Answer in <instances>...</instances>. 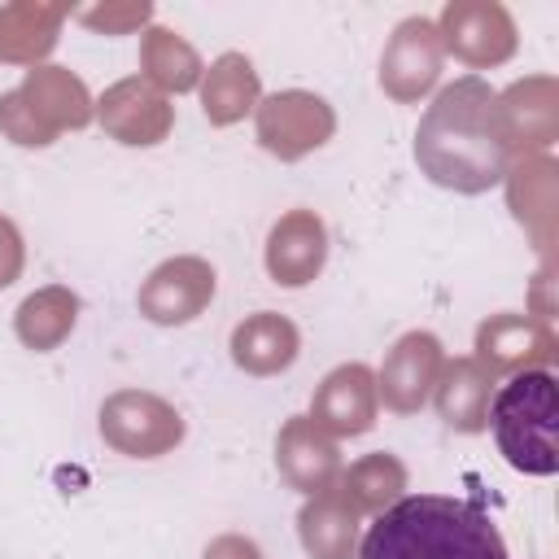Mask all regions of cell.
Listing matches in <instances>:
<instances>
[{
  "instance_id": "cell-1",
  "label": "cell",
  "mask_w": 559,
  "mask_h": 559,
  "mask_svg": "<svg viewBox=\"0 0 559 559\" xmlns=\"http://www.w3.org/2000/svg\"><path fill=\"white\" fill-rule=\"evenodd\" d=\"M493 87L480 74H463L437 92L415 131V166L450 192L480 197L507 175V144L493 118Z\"/></svg>"
},
{
  "instance_id": "cell-2",
  "label": "cell",
  "mask_w": 559,
  "mask_h": 559,
  "mask_svg": "<svg viewBox=\"0 0 559 559\" xmlns=\"http://www.w3.org/2000/svg\"><path fill=\"white\" fill-rule=\"evenodd\" d=\"M358 559H507V542L480 502L402 493L362 533Z\"/></svg>"
},
{
  "instance_id": "cell-3",
  "label": "cell",
  "mask_w": 559,
  "mask_h": 559,
  "mask_svg": "<svg viewBox=\"0 0 559 559\" xmlns=\"http://www.w3.org/2000/svg\"><path fill=\"white\" fill-rule=\"evenodd\" d=\"M485 428H493L498 454L524 476H555L559 445H555V376L550 367L515 371L507 384L493 389Z\"/></svg>"
},
{
  "instance_id": "cell-4",
  "label": "cell",
  "mask_w": 559,
  "mask_h": 559,
  "mask_svg": "<svg viewBox=\"0 0 559 559\" xmlns=\"http://www.w3.org/2000/svg\"><path fill=\"white\" fill-rule=\"evenodd\" d=\"M100 437L109 450L127 459H162L183 441V415L148 393V389H118L100 402Z\"/></svg>"
},
{
  "instance_id": "cell-5",
  "label": "cell",
  "mask_w": 559,
  "mask_h": 559,
  "mask_svg": "<svg viewBox=\"0 0 559 559\" xmlns=\"http://www.w3.org/2000/svg\"><path fill=\"white\" fill-rule=\"evenodd\" d=\"M253 131H258V144L280 157V162H301L306 153L323 148L336 131V109L314 96V92H301V87H288V92H275V96H262L258 109H253Z\"/></svg>"
},
{
  "instance_id": "cell-6",
  "label": "cell",
  "mask_w": 559,
  "mask_h": 559,
  "mask_svg": "<svg viewBox=\"0 0 559 559\" xmlns=\"http://www.w3.org/2000/svg\"><path fill=\"white\" fill-rule=\"evenodd\" d=\"M432 26L441 39V52H450L472 70L502 66L507 57H515V44H520L515 17L498 0H450Z\"/></svg>"
},
{
  "instance_id": "cell-7",
  "label": "cell",
  "mask_w": 559,
  "mask_h": 559,
  "mask_svg": "<svg viewBox=\"0 0 559 559\" xmlns=\"http://www.w3.org/2000/svg\"><path fill=\"white\" fill-rule=\"evenodd\" d=\"M214 293H218L214 266L197 253H183V258H166L162 266L148 271V280L135 293V306L157 328H183L205 314Z\"/></svg>"
},
{
  "instance_id": "cell-8",
  "label": "cell",
  "mask_w": 559,
  "mask_h": 559,
  "mask_svg": "<svg viewBox=\"0 0 559 559\" xmlns=\"http://www.w3.org/2000/svg\"><path fill=\"white\" fill-rule=\"evenodd\" d=\"M96 122L109 140L131 148H153L175 127V105L162 87H153L144 74H127L96 100Z\"/></svg>"
},
{
  "instance_id": "cell-9",
  "label": "cell",
  "mask_w": 559,
  "mask_h": 559,
  "mask_svg": "<svg viewBox=\"0 0 559 559\" xmlns=\"http://www.w3.org/2000/svg\"><path fill=\"white\" fill-rule=\"evenodd\" d=\"M441 39L437 26L428 17H406L393 26L384 52H380V87L384 96H393L397 105H415L424 100L437 79H441Z\"/></svg>"
},
{
  "instance_id": "cell-10",
  "label": "cell",
  "mask_w": 559,
  "mask_h": 559,
  "mask_svg": "<svg viewBox=\"0 0 559 559\" xmlns=\"http://www.w3.org/2000/svg\"><path fill=\"white\" fill-rule=\"evenodd\" d=\"M445 367V349L432 332H406L393 341V349L384 354L380 371H376V397L397 411V415H415L428 406L432 389H437V376Z\"/></svg>"
},
{
  "instance_id": "cell-11",
  "label": "cell",
  "mask_w": 559,
  "mask_h": 559,
  "mask_svg": "<svg viewBox=\"0 0 559 559\" xmlns=\"http://www.w3.org/2000/svg\"><path fill=\"white\" fill-rule=\"evenodd\" d=\"M493 380L515 371H537L555 358V336L546 319L537 314H489L476 328V354H472Z\"/></svg>"
},
{
  "instance_id": "cell-12",
  "label": "cell",
  "mask_w": 559,
  "mask_h": 559,
  "mask_svg": "<svg viewBox=\"0 0 559 559\" xmlns=\"http://www.w3.org/2000/svg\"><path fill=\"white\" fill-rule=\"evenodd\" d=\"M380 397H376V371L367 362H341L323 376V384L310 397V419L336 441V437H362L376 428Z\"/></svg>"
},
{
  "instance_id": "cell-13",
  "label": "cell",
  "mask_w": 559,
  "mask_h": 559,
  "mask_svg": "<svg viewBox=\"0 0 559 559\" xmlns=\"http://www.w3.org/2000/svg\"><path fill=\"white\" fill-rule=\"evenodd\" d=\"M275 467L280 476L297 489V493H323L341 480V450L336 441L310 419V415H293L284 419L280 437H275Z\"/></svg>"
},
{
  "instance_id": "cell-14",
  "label": "cell",
  "mask_w": 559,
  "mask_h": 559,
  "mask_svg": "<svg viewBox=\"0 0 559 559\" xmlns=\"http://www.w3.org/2000/svg\"><path fill=\"white\" fill-rule=\"evenodd\" d=\"M328 262V227L314 210H288L266 236V275L280 288H306Z\"/></svg>"
},
{
  "instance_id": "cell-15",
  "label": "cell",
  "mask_w": 559,
  "mask_h": 559,
  "mask_svg": "<svg viewBox=\"0 0 559 559\" xmlns=\"http://www.w3.org/2000/svg\"><path fill=\"white\" fill-rule=\"evenodd\" d=\"M493 118H498V135L511 148H546L555 144L559 131V105H555V83L546 74L511 83L502 96H493Z\"/></svg>"
},
{
  "instance_id": "cell-16",
  "label": "cell",
  "mask_w": 559,
  "mask_h": 559,
  "mask_svg": "<svg viewBox=\"0 0 559 559\" xmlns=\"http://www.w3.org/2000/svg\"><path fill=\"white\" fill-rule=\"evenodd\" d=\"M17 96L26 100V109L39 118L48 135L79 131L96 118V100L87 96L83 79L70 74L66 66H31L17 83Z\"/></svg>"
},
{
  "instance_id": "cell-17",
  "label": "cell",
  "mask_w": 559,
  "mask_h": 559,
  "mask_svg": "<svg viewBox=\"0 0 559 559\" xmlns=\"http://www.w3.org/2000/svg\"><path fill=\"white\" fill-rule=\"evenodd\" d=\"M231 362L245 371V376H280L297 362L301 354V332L288 314L280 310H258V314H245L236 328H231Z\"/></svg>"
},
{
  "instance_id": "cell-18",
  "label": "cell",
  "mask_w": 559,
  "mask_h": 559,
  "mask_svg": "<svg viewBox=\"0 0 559 559\" xmlns=\"http://www.w3.org/2000/svg\"><path fill=\"white\" fill-rule=\"evenodd\" d=\"M489 397H493V376L467 354V358H445L428 402L437 406L445 428H454V432H485Z\"/></svg>"
},
{
  "instance_id": "cell-19",
  "label": "cell",
  "mask_w": 559,
  "mask_h": 559,
  "mask_svg": "<svg viewBox=\"0 0 559 559\" xmlns=\"http://www.w3.org/2000/svg\"><path fill=\"white\" fill-rule=\"evenodd\" d=\"M358 511L349 498L332 485L323 493H310L297 511V537L310 559H354L358 550Z\"/></svg>"
},
{
  "instance_id": "cell-20",
  "label": "cell",
  "mask_w": 559,
  "mask_h": 559,
  "mask_svg": "<svg viewBox=\"0 0 559 559\" xmlns=\"http://www.w3.org/2000/svg\"><path fill=\"white\" fill-rule=\"evenodd\" d=\"M197 87H201V109H205L210 127H231L245 114H253L262 100V79L245 52L214 57Z\"/></svg>"
},
{
  "instance_id": "cell-21",
  "label": "cell",
  "mask_w": 559,
  "mask_h": 559,
  "mask_svg": "<svg viewBox=\"0 0 559 559\" xmlns=\"http://www.w3.org/2000/svg\"><path fill=\"white\" fill-rule=\"evenodd\" d=\"M66 17H70V9H61V4H35V0L0 4V61L39 66L57 48Z\"/></svg>"
},
{
  "instance_id": "cell-22",
  "label": "cell",
  "mask_w": 559,
  "mask_h": 559,
  "mask_svg": "<svg viewBox=\"0 0 559 559\" xmlns=\"http://www.w3.org/2000/svg\"><path fill=\"white\" fill-rule=\"evenodd\" d=\"M140 70H144V79L153 83V87H162L166 96L175 92H192L197 83H201V74H205V66H201V57H197V48L179 35V31H170V26H144L140 31Z\"/></svg>"
},
{
  "instance_id": "cell-23",
  "label": "cell",
  "mask_w": 559,
  "mask_h": 559,
  "mask_svg": "<svg viewBox=\"0 0 559 559\" xmlns=\"http://www.w3.org/2000/svg\"><path fill=\"white\" fill-rule=\"evenodd\" d=\"M79 323V297L66 288V284H48V288H35L17 314H13V332L26 349L35 354H48L57 349Z\"/></svg>"
},
{
  "instance_id": "cell-24",
  "label": "cell",
  "mask_w": 559,
  "mask_h": 559,
  "mask_svg": "<svg viewBox=\"0 0 559 559\" xmlns=\"http://www.w3.org/2000/svg\"><path fill=\"white\" fill-rule=\"evenodd\" d=\"M336 489L349 498V507L358 515H380L384 507H393L406 493V467L397 454L376 450V454H362L349 467H341Z\"/></svg>"
},
{
  "instance_id": "cell-25",
  "label": "cell",
  "mask_w": 559,
  "mask_h": 559,
  "mask_svg": "<svg viewBox=\"0 0 559 559\" xmlns=\"http://www.w3.org/2000/svg\"><path fill=\"white\" fill-rule=\"evenodd\" d=\"M502 179H507V197H511L515 218L537 236V245H546L550 223H555V166L546 157H524Z\"/></svg>"
},
{
  "instance_id": "cell-26",
  "label": "cell",
  "mask_w": 559,
  "mask_h": 559,
  "mask_svg": "<svg viewBox=\"0 0 559 559\" xmlns=\"http://www.w3.org/2000/svg\"><path fill=\"white\" fill-rule=\"evenodd\" d=\"M0 135L13 140L17 148H48V144L57 140V135H48V131L39 127V118L26 109V100L17 96V87L0 96Z\"/></svg>"
},
{
  "instance_id": "cell-27",
  "label": "cell",
  "mask_w": 559,
  "mask_h": 559,
  "mask_svg": "<svg viewBox=\"0 0 559 559\" xmlns=\"http://www.w3.org/2000/svg\"><path fill=\"white\" fill-rule=\"evenodd\" d=\"M83 26H92V31H105V35H127V31H135V26H148V17H153V4H105V9H79L74 13Z\"/></svg>"
},
{
  "instance_id": "cell-28",
  "label": "cell",
  "mask_w": 559,
  "mask_h": 559,
  "mask_svg": "<svg viewBox=\"0 0 559 559\" xmlns=\"http://www.w3.org/2000/svg\"><path fill=\"white\" fill-rule=\"evenodd\" d=\"M26 266V245H22V231L13 218L0 214V288H9Z\"/></svg>"
},
{
  "instance_id": "cell-29",
  "label": "cell",
  "mask_w": 559,
  "mask_h": 559,
  "mask_svg": "<svg viewBox=\"0 0 559 559\" xmlns=\"http://www.w3.org/2000/svg\"><path fill=\"white\" fill-rule=\"evenodd\" d=\"M201 559H262V550H258V542H253V537L223 533V537H214V542L205 546V555H201Z\"/></svg>"
}]
</instances>
